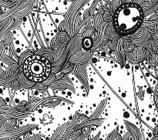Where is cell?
Segmentation results:
<instances>
[{"instance_id": "cell-1", "label": "cell", "mask_w": 158, "mask_h": 140, "mask_svg": "<svg viewBox=\"0 0 158 140\" xmlns=\"http://www.w3.org/2000/svg\"><path fill=\"white\" fill-rule=\"evenodd\" d=\"M144 19V13L139 4L127 2L121 4L114 14L113 23L117 34L128 36L138 30Z\"/></svg>"}, {"instance_id": "cell-2", "label": "cell", "mask_w": 158, "mask_h": 140, "mask_svg": "<svg viewBox=\"0 0 158 140\" xmlns=\"http://www.w3.org/2000/svg\"><path fill=\"white\" fill-rule=\"evenodd\" d=\"M51 71L52 65L49 60L41 56H30L23 63V72L31 81H44L49 77Z\"/></svg>"}, {"instance_id": "cell-3", "label": "cell", "mask_w": 158, "mask_h": 140, "mask_svg": "<svg viewBox=\"0 0 158 140\" xmlns=\"http://www.w3.org/2000/svg\"><path fill=\"white\" fill-rule=\"evenodd\" d=\"M93 44H94V41L92 39L89 37H86L83 39V46L85 50H89L92 48Z\"/></svg>"}]
</instances>
